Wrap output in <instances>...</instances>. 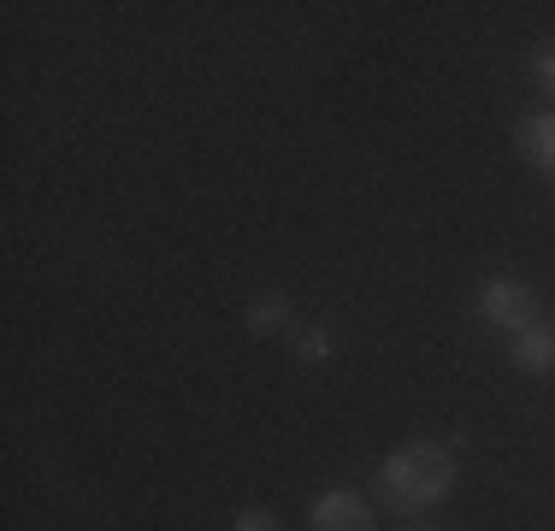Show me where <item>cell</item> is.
I'll return each instance as SVG.
<instances>
[{
    "label": "cell",
    "mask_w": 555,
    "mask_h": 531,
    "mask_svg": "<svg viewBox=\"0 0 555 531\" xmlns=\"http://www.w3.org/2000/svg\"><path fill=\"white\" fill-rule=\"evenodd\" d=\"M455 478H461L455 449L431 443V437H414V443L390 449V455L378 461V502H385L390 514H402V520H420L426 508L449 502Z\"/></svg>",
    "instance_id": "6da1fadb"
},
{
    "label": "cell",
    "mask_w": 555,
    "mask_h": 531,
    "mask_svg": "<svg viewBox=\"0 0 555 531\" xmlns=\"http://www.w3.org/2000/svg\"><path fill=\"white\" fill-rule=\"evenodd\" d=\"M479 319L514 337V331L538 325V289L526 284V277H485V289H479Z\"/></svg>",
    "instance_id": "7a4b0ae2"
},
{
    "label": "cell",
    "mask_w": 555,
    "mask_h": 531,
    "mask_svg": "<svg viewBox=\"0 0 555 531\" xmlns=\"http://www.w3.org/2000/svg\"><path fill=\"white\" fill-rule=\"evenodd\" d=\"M308 526L313 531H373V502H366L361 490L337 484V490H325V496L308 508Z\"/></svg>",
    "instance_id": "3957f363"
},
{
    "label": "cell",
    "mask_w": 555,
    "mask_h": 531,
    "mask_svg": "<svg viewBox=\"0 0 555 531\" xmlns=\"http://www.w3.org/2000/svg\"><path fill=\"white\" fill-rule=\"evenodd\" d=\"M508 361L514 372H526V378H544V372H555V325H526L508 337Z\"/></svg>",
    "instance_id": "277c9868"
},
{
    "label": "cell",
    "mask_w": 555,
    "mask_h": 531,
    "mask_svg": "<svg viewBox=\"0 0 555 531\" xmlns=\"http://www.w3.org/2000/svg\"><path fill=\"white\" fill-rule=\"evenodd\" d=\"M514 148H520L526 159H532L538 171H555V106H544V113H526V118H514Z\"/></svg>",
    "instance_id": "5b68a950"
},
{
    "label": "cell",
    "mask_w": 555,
    "mask_h": 531,
    "mask_svg": "<svg viewBox=\"0 0 555 531\" xmlns=\"http://www.w3.org/2000/svg\"><path fill=\"white\" fill-rule=\"evenodd\" d=\"M243 325L255 331V337H272V331H284V325H289V296H278V289L255 296V301H248V313H243Z\"/></svg>",
    "instance_id": "8992f818"
},
{
    "label": "cell",
    "mask_w": 555,
    "mask_h": 531,
    "mask_svg": "<svg viewBox=\"0 0 555 531\" xmlns=\"http://www.w3.org/2000/svg\"><path fill=\"white\" fill-rule=\"evenodd\" d=\"M337 354V337L325 325H301L296 331V361H308V366H320V361H332Z\"/></svg>",
    "instance_id": "52a82bcc"
},
{
    "label": "cell",
    "mask_w": 555,
    "mask_h": 531,
    "mask_svg": "<svg viewBox=\"0 0 555 531\" xmlns=\"http://www.w3.org/2000/svg\"><path fill=\"white\" fill-rule=\"evenodd\" d=\"M231 531H284V520H278L272 508H243V514L231 520Z\"/></svg>",
    "instance_id": "ba28073f"
},
{
    "label": "cell",
    "mask_w": 555,
    "mask_h": 531,
    "mask_svg": "<svg viewBox=\"0 0 555 531\" xmlns=\"http://www.w3.org/2000/svg\"><path fill=\"white\" fill-rule=\"evenodd\" d=\"M532 77H538V89H544V95H555V42H544L532 53Z\"/></svg>",
    "instance_id": "9c48e42d"
},
{
    "label": "cell",
    "mask_w": 555,
    "mask_h": 531,
    "mask_svg": "<svg viewBox=\"0 0 555 531\" xmlns=\"http://www.w3.org/2000/svg\"><path fill=\"white\" fill-rule=\"evenodd\" d=\"M414 531H438V526H414Z\"/></svg>",
    "instance_id": "30bf717a"
},
{
    "label": "cell",
    "mask_w": 555,
    "mask_h": 531,
    "mask_svg": "<svg viewBox=\"0 0 555 531\" xmlns=\"http://www.w3.org/2000/svg\"><path fill=\"white\" fill-rule=\"evenodd\" d=\"M550 190H555V171H550Z\"/></svg>",
    "instance_id": "8fae6325"
}]
</instances>
